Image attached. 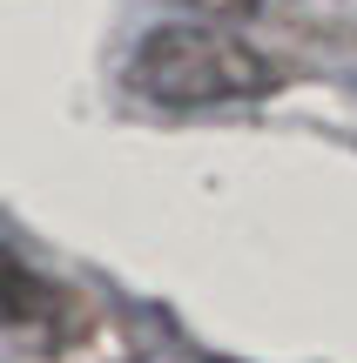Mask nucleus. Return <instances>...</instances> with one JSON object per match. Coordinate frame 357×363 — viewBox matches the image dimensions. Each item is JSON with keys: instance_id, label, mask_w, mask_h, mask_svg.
<instances>
[{"instance_id": "nucleus-1", "label": "nucleus", "mask_w": 357, "mask_h": 363, "mask_svg": "<svg viewBox=\"0 0 357 363\" xmlns=\"http://www.w3.org/2000/svg\"><path fill=\"white\" fill-rule=\"evenodd\" d=\"M128 81H135V94H148L162 108H216V101L277 94L283 74L243 34H223V27H155L135 48Z\"/></svg>"}, {"instance_id": "nucleus-2", "label": "nucleus", "mask_w": 357, "mask_h": 363, "mask_svg": "<svg viewBox=\"0 0 357 363\" xmlns=\"http://www.w3.org/2000/svg\"><path fill=\"white\" fill-rule=\"evenodd\" d=\"M175 7H189L196 21H243V13H256V0H175Z\"/></svg>"}]
</instances>
